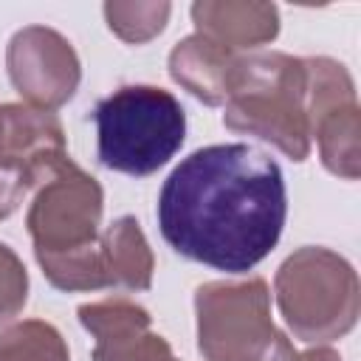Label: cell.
Here are the masks:
<instances>
[{"instance_id": "1", "label": "cell", "mask_w": 361, "mask_h": 361, "mask_svg": "<svg viewBox=\"0 0 361 361\" xmlns=\"http://www.w3.org/2000/svg\"><path fill=\"white\" fill-rule=\"evenodd\" d=\"M288 189L279 164L248 144H212L183 158L161 186L166 245L226 274L257 268L279 243Z\"/></svg>"}, {"instance_id": "2", "label": "cell", "mask_w": 361, "mask_h": 361, "mask_svg": "<svg viewBox=\"0 0 361 361\" xmlns=\"http://www.w3.org/2000/svg\"><path fill=\"white\" fill-rule=\"evenodd\" d=\"M102 186L68 155L34 186L25 226L48 282L65 293L107 288L102 265Z\"/></svg>"}, {"instance_id": "3", "label": "cell", "mask_w": 361, "mask_h": 361, "mask_svg": "<svg viewBox=\"0 0 361 361\" xmlns=\"http://www.w3.org/2000/svg\"><path fill=\"white\" fill-rule=\"evenodd\" d=\"M223 124L274 144L290 161H305L313 144L305 59L282 51L234 56Z\"/></svg>"}, {"instance_id": "4", "label": "cell", "mask_w": 361, "mask_h": 361, "mask_svg": "<svg viewBox=\"0 0 361 361\" xmlns=\"http://www.w3.org/2000/svg\"><path fill=\"white\" fill-rule=\"evenodd\" d=\"M99 161L133 178L158 172L186 138V113L180 102L155 85H124L104 96L96 110Z\"/></svg>"}, {"instance_id": "5", "label": "cell", "mask_w": 361, "mask_h": 361, "mask_svg": "<svg viewBox=\"0 0 361 361\" xmlns=\"http://www.w3.org/2000/svg\"><path fill=\"white\" fill-rule=\"evenodd\" d=\"M274 293L288 330L307 344L336 341L358 322V274L330 248L305 245L293 251L274 276Z\"/></svg>"}, {"instance_id": "6", "label": "cell", "mask_w": 361, "mask_h": 361, "mask_svg": "<svg viewBox=\"0 0 361 361\" xmlns=\"http://www.w3.org/2000/svg\"><path fill=\"white\" fill-rule=\"evenodd\" d=\"M197 350L203 361H296V350L271 322L268 282H206L195 290Z\"/></svg>"}, {"instance_id": "7", "label": "cell", "mask_w": 361, "mask_h": 361, "mask_svg": "<svg viewBox=\"0 0 361 361\" xmlns=\"http://www.w3.org/2000/svg\"><path fill=\"white\" fill-rule=\"evenodd\" d=\"M6 68L14 90L42 110H56L71 102L82 79L73 45L48 25L20 28L8 39Z\"/></svg>"}, {"instance_id": "8", "label": "cell", "mask_w": 361, "mask_h": 361, "mask_svg": "<svg viewBox=\"0 0 361 361\" xmlns=\"http://www.w3.org/2000/svg\"><path fill=\"white\" fill-rule=\"evenodd\" d=\"M79 322L96 338L93 361H161L172 355L166 338L152 333L149 313L130 299L82 305Z\"/></svg>"}, {"instance_id": "9", "label": "cell", "mask_w": 361, "mask_h": 361, "mask_svg": "<svg viewBox=\"0 0 361 361\" xmlns=\"http://www.w3.org/2000/svg\"><path fill=\"white\" fill-rule=\"evenodd\" d=\"M192 20L195 34L231 54L265 45L279 34V8L257 0H200L192 6Z\"/></svg>"}, {"instance_id": "10", "label": "cell", "mask_w": 361, "mask_h": 361, "mask_svg": "<svg viewBox=\"0 0 361 361\" xmlns=\"http://www.w3.org/2000/svg\"><path fill=\"white\" fill-rule=\"evenodd\" d=\"M0 155L20 158L37 169L68 155L65 130L54 110L34 104H3L0 107Z\"/></svg>"}, {"instance_id": "11", "label": "cell", "mask_w": 361, "mask_h": 361, "mask_svg": "<svg viewBox=\"0 0 361 361\" xmlns=\"http://www.w3.org/2000/svg\"><path fill=\"white\" fill-rule=\"evenodd\" d=\"M234 54L192 34L180 39L169 54V76L189 90L203 104H226L228 76H231Z\"/></svg>"}, {"instance_id": "12", "label": "cell", "mask_w": 361, "mask_h": 361, "mask_svg": "<svg viewBox=\"0 0 361 361\" xmlns=\"http://www.w3.org/2000/svg\"><path fill=\"white\" fill-rule=\"evenodd\" d=\"M102 265L107 288L147 290L152 285V251L135 217L113 220L102 234Z\"/></svg>"}, {"instance_id": "13", "label": "cell", "mask_w": 361, "mask_h": 361, "mask_svg": "<svg viewBox=\"0 0 361 361\" xmlns=\"http://www.w3.org/2000/svg\"><path fill=\"white\" fill-rule=\"evenodd\" d=\"M310 138L319 141V155L327 172L355 180L361 172V113L355 102L338 104L322 113L313 127Z\"/></svg>"}, {"instance_id": "14", "label": "cell", "mask_w": 361, "mask_h": 361, "mask_svg": "<svg viewBox=\"0 0 361 361\" xmlns=\"http://www.w3.org/2000/svg\"><path fill=\"white\" fill-rule=\"evenodd\" d=\"M0 361H71V353L54 324L25 319L0 333Z\"/></svg>"}, {"instance_id": "15", "label": "cell", "mask_w": 361, "mask_h": 361, "mask_svg": "<svg viewBox=\"0 0 361 361\" xmlns=\"http://www.w3.org/2000/svg\"><path fill=\"white\" fill-rule=\"evenodd\" d=\"M104 20L110 25V31L130 42V45H141V42H149L152 37H158L169 20V11L172 6L169 3H118V0H110L104 3Z\"/></svg>"}, {"instance_id": "16", "label": "cell", "mask_w": 361, "mask_h": 361, "mask_svg": "<svg viewBox=\"0 0 361 361\" xmlns=\"http://www.w3.org/2000/svg\"><path fill=\"white\" fill-rule=\"evenodd\" d=\"M45 169L48 166L37 169L20 158L0 155V220L11 217L20 209V203L34 192V186L45 175Z\"/></svg>"}, {"instance_id": "17", "label": "cell", "mask_w": 361, "mask_h": 361, "mask_svg": "<svg viewBox=\"0 0 361 361\" xmlns=\"http://www.w3.org/2000/svg\"><path fill=\"white\" fill-rule=\"evenodd\" d=\"M28 302V271L23 259L0 243V327L17 319Z\"/></svg>"}, {"instance_id": "18", "label": "cell", "mask_w": 361, "mask_h": 361, "mask_svg": "<svg viewBox=\"0 0 361 361\" xmlns=\"http://www.w3.org/2000/svg\"><path fill=\"white\" fill-rule=\"evenodd\" d=\"M296 361H341V355L330 347H313L307 353H296Z\"/></svg>"}, {"instance_id": "19", "label": "cell", "mask_w": 361, "mask_h": 361, "mask_svg": "<svg viewBox=\"0 0 361 361\" xmlns=\"http://www.w3.org/2000/svg\"><path fill=\"white\" fill-rule=\"evenodd\" d=\"M164 361H178V358H172V355H169V358H164Z\"/></svg>"}]
</instances>
